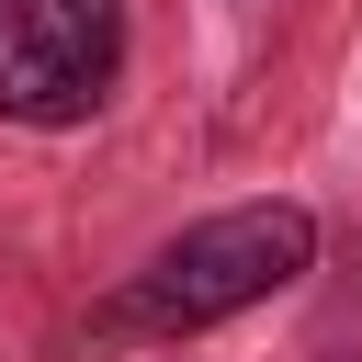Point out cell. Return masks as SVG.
<instances>
[{"mask_svg": "<svg viewBox=\"0 0 362 362\" xmlns=\"http://www.w3.org/2000/svg\"><path fill=\"white\" fill-rule=\"evenodd\" d=\"M317 260V226H305V204H238V215H204L192 238H170L113 305H102V328L113 339H170V328H215V317H238V305H260V294H283L294 272Z\"/></svg>", "mask_w": 362, "mask_h": 362, "instance_id": "cell-1", "label": "cell"}, {"mask_svg": "<svg viewBox=\"0 0 362 362\" xmlns=\"http://www.w3.org/2000/svg\"><path fill=\"white\" fill-rule=\"evenodd\" d=\"M124 11L113 0H0V113L11 124H79L113 90Z\"/></svg>", "mask_w": 362, "mask_h": 362, "instance_id": "cell-2", "label": "cell"}]
</instances>
